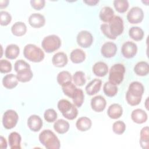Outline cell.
<instances>
[{"label": "cell", "mask_w": 149, "mask_h": 149, "mask_svg": "<svg viewBox=\"0 0 149 149\" xmlns=\"http://www.w3.org/2000/svg\"><path fill=\"white\" fill-rule=\"evenodd\" d=\"M92 126L91 120L86 116L79 118L76 122V128L81 132H86Z\"/></svg>", "instance_id": "obj_23"}, {"label": "cell", "mask_w": 149, "mask_h": 149, "mask_svg": "<svg viewBox=\"0 0 149 149\" xmlns=\"http://www.w3.org/2000/svg\"><path fill=\"white\" fill-rule=\"evenodd\" d=\"M83 2L89 6H95L99 2V1L98 0H86V1H83Z\"/></svg>", "instance_id": "obj_48"}, {"label": "cell", "mask_w": 149, "mask_h": 149, "mask_svg": "<svg viewBox=\"0 0 149 149\" xmlns=\"http://www.w3.org/2000/svg\"><path fill=\"white\" fill-rule=\"evenodd\" d=\"M61 45V40L59 36L51 34L45 37L41 42V47L47 53L58 50Z\"/></svg>", "instance_id": "obj_5"}, {"label": "cell", "mask_w": 149, "mask_h": 149, "mask_svg": "<svg viewBox=\"0 0 149 149\" xmlns=\"http://www.w3.org/2000/svg\"><path fill=\"white\" fill-rule=\"evenodd\" d=\"M58 117V115L55 109L52 108H49L45 111L44 113V118L45 120L49 123L54 122Z\"/></svg>", "instance_id": "obj_39"}, {"label": "cell", "mask_w": 149, "mask_h": 149, "mask_svg": "<svg viewBox=\"0 0 149 149\" xmlns=\"http://www.w3.org/2000/svg\"><path fill=\"white\" fill-rule=\"evenodd\" d=\"M117 46L115 43L111 41L105 42L101 48L102 55L106 58L113 57L117 52Z\"/></svg>", "instance_id": "obj_11"}, {"label": "cell", "mask_w": 149, "mask_h": 149, "mask_svg": "<svg viewBox=\"0 0 149 149\" xmlns=\"http://www.w3.org/2000/svg\"><path fill=\"white\" fill-rule=\"evenodd\" d=\"M125 73V67L123 64H114L109 69V81L116 86L120 84L123 80Z\"/></svg>", "instance_id": "obj_4"}, {"label": "cell", "mask_w": 149, "mask_h": 149, "mask_svg": "<svg viewBox=\"0 0 149 149\" xmlns=\"http://www.w3.org/2000/svg\"><path fill=\"white\" fill-rule=\"evenodd\" d=\"M144 16V12L141 8L134 6L129 10L126 18L130 23L138 24L143 21Z\"/></svg>", "instance_id": "obj_8"}, {"label": "cell", "mask_w": 149, "mask_h": 149, "mask_svg": "<svg viewBox=\"0 0 149 149\" xmlns=\"http://www.w3.org/2000/svg\"><path fill=\"white\" fill-rule=\"evenodd\" d=\"M56 80L60 86H62L65 83L72 81V77L70 72L66 70H63L58 73L56 76Z\"/></svg>", "instance_id": "obj_35"}, {"label": "cell", "mask_w": 149, "mask_h": 149, "mask_svg": "<svg viewBox=\"0 0 149 149\" xmlns=\"http://www.w3.org/2000/svg\"><path fill=\"white\" fill-rule=\"evenodd\" d=\"M70 127L69 122L63 119H59L55 121L54 124V130L59 134H62L66 133Z\"/></svg>", "instance_id": "obj_26"}, {"label": "cell", "mask_w": 149, "mask_h": 149, "mask_svg": "<svg viewBox=\"0 0 149 149\" xmlns=\"http://www.w3.org/2000/svg\"><path fill=\"white\" fill-rule=\"evenodd\" d=\"M9 1L8 0H3V1H0V8L1 9L6 8L8 6V3Z\"/></svg>", "instance_id": "obj_49"}, {"label": "cell", "mask_w": 149, "mask_h": 149, "mask_svg": "<svg viewBox=\"0 0 149 149\" xmlns=\"http://www.w3.org/2000/svg\"><path fill=\"white\" fill-rule=\"evenodd\" d=\"M72 79L73 80L74 84L78 86H82L86 82L85 74L83 72L80 70L76 71L74 73Z\"/></svg>", "instance_id": "obj_38"}, {"label": "cell", "mask_w": 149, "mask_h": 149, "mask_svg": "<svg viewBox=\"0 0 149 149\" xmlns=\"http://www.w3.org/2000/svg\"><path fill=\"white\" fill-rule=\"evenodd\" d=\"M57 107L63 117L68 120L74 119L78 115L77 107L66 99L60 100L58 102Z\"/></svg>", "instance_id": "obj_3"}, {"label": "cell", "mask_w": 149, "mask_h": 149, "mask_svg": "<svg viewBox=\"0 0 149 149\" xmlns=\"http://www.w3.org/2000/svg\"><path fill=\"white\" fill-rule=\"evenodd\" d=\"M137 46L136 44L131 41L125 42L121 47L122 55L127 59L133 58L137 52Z\"/></svg>", "instance_id": "obj_10"}, {"label": "cell", "mask_w": 149, "mask_h": 149, "mask_svg": "<svg viewBox=\"0 0 149 149\" xmlns=\"http://www.w3.org/2000/svg\"><path fill=\"white\" fill-rule=\"evenodd\" d=\"M18 81L22 83H26L30 81L33 77V73L30 69H26L17 72L16 74Z\"/></svg>", "instance_id": "obj_32"}, {"label": "cell", "mask_w": 149, "mask_h": 149, "mask_svg": "<svg viewBox=\"0 0 149 149\" xmlns=\"http://www.w3.org/2000/svg\"><path fill=\"white\" fill-rule=\"evenodd\" d=\"M27 31V26L24 22H17L11 27L12 33L17 37L24 36Z\"/></svg>", "instance_id": "obj_28"}, {"label": "cell", "mask_w": 149, "mask_h": 149, "mask_svg": "<svg viewBox=\"0 0 149 149\" xmlns=\"http://www.w3.org/2000/svg\"><path fill=\"white\" fill-rule=\"evenodd\" d=\"M0 147L1 149H6L7 148L6 140L2 136H1L0 137Z\"/></svg>", "instance_id": "obj_47"}, {"label": "cell", "mask_w": 149, "mask_h": 149, "mask_svg": "<svg viewBox=\"0 0 149 149\" xmlns=\"http://www.w3.org/2000/svg\"><path fill=\"white\" fill-rule=\"evenodd\" d=\"M108 24L111 35L115 39L118 36L122 34L124 30V25L123 19L120 16H114Z\"/></svg>", "instance_id": "obj_7"}, {"label": "cell", "mask_w": 149, "mask_h": 149, "mask_svg": "<svg viewBox=\"0 0 149 149\" xmlns=\"http://www.w3.org/2000/svg\"><path fill=\"white\" fill-rule=\"evenodd\" d=\"M126 130V125L124 122L122 120H117L112 125L113 132L118 135L123 134Z\"/></svg>", "instance_id": "obj_40"}, {"label": "cell", "mask_w": 149, "mask_h": 149, "mask_svg": "<svg viewBox=\"0 0 149 149\" xmlns=\"http://www.w3.org/2000/svg\"><path fill=\"white\" fill-rule=\"evenodd\" d=\"M11 20L12 16L9 12L4 10L0 12V24L1 26H6L8 25Z\"/></svg>", "instance_id": "obj_41"}, {"label": "cell", "mask_w": 149, "mask_h": 149, "mask_svg": "<svg viewBox=\"0 0 149 149\" xmlns=\"http://www.w3.org/2000/svg\"><path fill=\"white\" fill-rule=\"evenodd\" d=\"M38 139L47 149H59L61 143L56 134L49 129L43 130L38 136Z\"/></svg>", "instance_id": "obj_1"}, {"label": "cell", "mask_w": 149, "mask_h": 149, "mask_svg": "<svg viewBox=\"0 0 149 149\" xmlns=\"http://www.w3.org/2000/svg\"><path fill=\"white\" fill-rule=\"evenodd\" d=\"M29 24L34 28H40L45 24V18L44 15L39 13H34L30 15L29 19Z\"/></svg>", "instance_id": "obj_14"}, {"label": "cell", "mask_w": 149, "mask_h": 149, "mask_svg": "<svg viewBox=\"0 0 149 149\" xmlns=\"http://www.w3.org/2000/svg\"><path fill=\"white\" fill-rule=\"evenodd\" d=\"M62 86V90L65 95L72 98L76 89L77 88L74 84L72 83V81L65 83Z\"/></svg>", "instance_id": "obj_36"}, {"label": "cell", "mask_w": 149, "mask_h": 149, "mask_svg": "<svg viewBox=\"0 0 149 149\" xmlns=\"http://www.w3.org/2000/svg\"><path fill=\"white\" fill-rule=\"evenodd\" d=\"M30 68H31L30 65L23 59H19L16 61L14 64V70L16 73L22 70Z\"/></svg>", "instance_id": "obj_43"}, {"label": "cell", "mask_w": 149, "mask_h": 149, "mask_svg": "<svg viewBox=\"0 0 149 149\" xmlns=\"http://www.w3.org/2000/svg\"><path fill=\"white\" fill-rule=\"evenodd\" d=\"M141 99H142V97H135V96L132 95L127 91L126 93V101L131 106H136V105H139L140 103Z\"/></svg>", "instance_id": "obj_42"}, {"label": "cell", "mask_w": 149, "mask_h": 149, "mask_svg": "<svg viewBox=\"0 0 149 149\" xmlns=\"http://www.w3.org/2000/svg\"><path fill=\"white\" fill-rule=\"evenodd\" d=\"M72 99L73 100V104L76 107H81L84 100V94L83 91L80 88H77Z\"/></svg>", "instance_id": "obj_34"}, {"label": "cell", "mask_w": 149, "mask_h": 149, "mask_svg": "<svg viewBox=\"0 0 149 149\" xmlns=\"http://www.w3.org/2000/svg\"><path fill=\"white\" fill-rule=\"evenodd\" d=\"M90 105L93 110L97 112H101L105 109L107 101L102 95H96L91 98Z\"/></svg>", "instance_id": "obj_13"}, {"label": "cell", "mask_w": 149, "mask_h": 149, "mask_svg": "<svg viewBox=\"0 0 149 149\" xmlns=\"http://www.w3.org/2000/svg\"><path fill=\"white\" fill-rule=\"evenodd\" d=\"M114 8L119 13H125L129 8V3L127 0H115L113 2Z\"/></svg>", "instance_id": "obj_37"}, {"label": "cell", "mask_w": 149, "mask_h": 149, "mask_svg": "<svg viewBox=\"0 0 149 149\" xmlns=\"http://www.w3.org/2000/svg\"><path fill=\"white\" fill-rule=\"evenodd\" d=\"M27 124L30 130L34 132H37L42 128L43 122L38 115H31L27 119Z\"/></svg>", "instance_id": "obj_12"}, {"label": "cell", "mask_w": 149, "mask_h": 149, "mask_svg": "<svg viewBox=\"0 0 149 149\" xmlns=\"http://www.w3.org/2000/svg\"><path fill=\"white\" fill-rule=\"evenodd\" d=\"M19 53L20 48L19 46L15 44H10L6 47L5 56L8 59H15L19 56Z\"/></svg>", "instance_id": "obj_27"}, {"label": "cell", "mask_w": 149, "mask_h": 149, "mask_svg": "<svg viewBox=\"0 0 149 149\" xmlns=\"http://www.w3.org/2000/svg\"><path fill=\"white\" fill-rule=\"evenodd\" d=\"M93 73L98 77L105 76L108 72V66L104 62L99 61L94 63L93 66Z\"/></svg>", "instance_id": "obj_21"}, {"label": "cell", "mask_w": 149, "mask_h": 149, "mask_svg": "<svg viewBox=\"0 0 149 149\" xmlns=\"http://www.w3.org/2000/svg\"><path fill=\"white\" fill-rule=\"evenodd\" d=\"M140 144L142 148L148 149L149 144V128L148 126L143 127L140 133Z\"/></svg>", "instance_id": "obj_30"}, {"label": "cell", "mask_w": 149, "mask_h": 149, "mask_svg": "<svg viewBox=\"0 0 149 149\" xmlns=\"http://www.w3.org/2000/svg\"><path fill=\"white\" fill-rule=\"evenodd\" d=\"M102 86V81L99 79H94L90 81L86 86L85 90L87 94L89 95H93L100 90Z\"/></svg>", "instance_id": "obj_16"}, {"label": "cell", "mask_w": 149, "mask_h": 149, "mask_svg": "<svg viewBox=\"0 0 149 149\" xmlns=\"http://www.w3.org/2000/svg\"><path fill=\"white\" fill-rule=\"evenodd\" d=\"M114 11L110 6H104L100 10L99 17L104 23H109L114 16Z\"/></svg>", "instance_id": "obj_25"}, {"label": "cell", "mask_w": 149, "mask_h": 149, "mask_svg": "<svg viewBox=\"0 0 149 149\" xmlns=\"http://www.w3.org/2000/svg\"><path fill=\"white\" fill-rule=\"evenodd\" d=\"M103 91L107 96L109 97H112L116 95L118 89L116 85L108 81L104 83L103 86Z\"/></svg>", "instance_id": "obj_33"}, {"label": "cell", "mask_w": 149, "mask_h": 149, "mask_svg": "<svg viewBox=\"0 0 149 149\" xmlns=\"http://www.w3.org/2000/svg\"><path fill=\"white\" fill-rule=\"evenodd\" d=\"M30 2L31 7L37 10L42 9L45 5V1L44 0H31Z\"/></svg>", "instance_id": "obj_45"}, {"label": "cell", "mask_w": 149, "mask_h": 149, "mask_svg": "<svg viewBox=\"0 0 149 149\" xmlns=\"http://www.w3.org/2000/svg\"><path fill=\"white\" fill-rule=\"evenodd\" d=\"M12 66L11 63L6 59L0 61V72L2 73H7L12 70Z\"/></svg>", "instance_id": "obj_44"}, {"label": "cell", "mask_w": 149, "mask_h": 149, "mask_svg": "<svg viewBox=\"0 0 149 149\" xmlns=\"http://www.w3.org/2000/svg\"><path fill=\"white\" fill-rule=\"evenodd\" d=\"M123 114V109L122 106L117 103L110 105L107 109L108 116L112 119H116L119 118Z\"/></svg>", "instance_id": "obj_19"}, {"label": "cell", "mask_w": 149, "mask_h": 149, "mask_svg": "<svg viewBox=\"0 0 149 149\" xmlns=\"http://www.w3.org/2000/svg\"><path fill=\"white\" fill-rule=\"evenodd\" d=\"M127 91L135 97H142L144 91V87L141 83L137 81H134L130 83Z\"/></svg>", "instance_id": "obj_17"}, {"label": "cell", "mask_w": 149, "mask_h": 149, "mask_svg": "<svg viewBox=\"0 0 149 149\" xmlns=\"http://www.w3.org/2000/svg\"><path fill=\"white\" fill-rule=\"evenodd\" d=\"M18 79L16 75L13 73H9L5 76L2 79V84L7 89H13L16 87L18 84Z\"/></svg>", "instance_id": "obj_20"}, {"label": "cell", "mask_w": 149, "mask_h": 149, "mask_svg": "<svg viewBox=\"0 0 149 149\" xmlns=\"http://www.w3.org/2000/svg\"><path fill=\"white\" fill-rule=\"evenodd\" d=\"M22 137L16 132H11L8 136V143L11 149H20Z\"/></svg>", "instance_id": "obj_22"}, {"label": "cell", "mask_w": 149, "mask_h": 149, "mask_svg": "<svg viewBox=\"0 0 149 149\" xmlns=\"http://www.w3.org/2000/svg\"><path fill=\"white\" fill-rule=\"evenodd\" d=\"M23 55L27 60L36 63L41 62L45 57L44 51L33 44H28L24 46Z\"/></svg>", "instance_id": "obj_2"}, {"label": "cell", "mask_w": 149, "mask_h": 149, "mask_svg": "<svg viewBox=\"0 0 149 149\" xmlns=\"http://www.w3.org/2000/svg\"><path fill=\"white\" fill-rule=\"evenodd\" d=\"M68 62L67 55L63 52H58L55 54L52 58V64L57 68H63Z\"/></svg>", "instance_id": "obj_18"}, {"label": "cell", "mask_w": 149, "mask_h": 149, "mask_svg": "<svg viewBox=\"0 0 149 149\" xmlns=\"http://www.w3.org/2000/svg\"><path fill=\"white\" fill-rule=\"evenodd\" d=\"M132 120L138 124L145 123L148 119L147 112L142 109L137 108L134 109L131 113Z\"/></svg>", "instance_id": "obj_15"}, {"label": "cell", "mask_w": 149, "mask_h": 149, "mask_svg": "<svg viewBox=\"0 0 149 149\" xmlns=\"http://www.w3.org/2000/svg\"><path fill=\"white\" fill-rule=\"evenodd\" d=\"M86 53L80 48L73 49L70 54V61L74 63H80L86 59Z\"/></svg>", "instance_id": "obj_24"}, {"label": "cell", "mask_w": 149, "mask_h": 149, "mask_svg": "<svg viewBox=\"0 0 149 149\" xmlns=\"http://www.w3.org/2000/svg\"><path fill=\"white\" fill-rule=\"evenodd\" d=\"M133 70L137 76H147L149 72L148 63L146 61L139 62L134 65Z\"/></svg>", "instance_id": "obj_29"}, {"label": "cell", "mask_w": 149, "mask_h": 149, "mask_svg": "<svg viewBox=\"0 0 149 149\" xmlns=\"http://www.w3.org/2000/svg\"><path fill=\"white\" fill-rule=\"evenodd\" d=\"M19 115L13 109H8L3 114L2 125L6 129H11L15 127L17 123Z\"/></svg>", "instance_id": "obj_6"}, {"label": "cell", "mask_w": 149, "mask_h": 149, "mask_svg": "<svg viewBox=\"0 0 149 149\" xmlns=\"http://www.w3.org/2000/svg\"><path fill=\"white\" fill-rule=\"evenodd\" d=\"M76 41L77 44L82 48L90 47L93 42V37L91 33L87 30H81L77 35Z\"/></svg>", "instance_id": "obj_9"}, {"label": "cell", "mask_w": 149, "mask_h": 149, "mask_svg": "<svg viewBox=\"0 0 149 149\" xmlns=\"http://www.w3.org/2000/svg\"><path fill=\"white\" fill-rule=\"evenodd\" d=\"M130 37L134 41H139L143 40L144 36L143 30L138 26H132L129 30Z\"/></svg>", "instance_id": "obj_31"}, {"label": "cell", "mask_w": 149, "mask_h": 149, "mask_svg": "<svg viewBox=\"0 0 149 149\" xmlns=\"http://www.w3.org/2000/svg\"><path fill=\"white\" fill-rule=\"evenodd\" d=\"M100 29L102 33L108 38L111 40H115V38L111 35L109 30V27L108 24L107 23H102L100 26Z\"/></svg>", "instance_id": "obj_46"}, {"label": "cell", "mask_w": 149, "mask_h": 149, "mask_svg": "<svg viewBox=\"0 0 149 149\" xmlns=\"http://www.w3.org/2000/svg\"><path fill=\"white\" fill-rule=\"evenodd\" d=\"M148 97L146 98V101H145V107H146V109L148 110Z\"/></svg>", "instance_id": "obj_50"}]
</instances>
